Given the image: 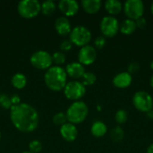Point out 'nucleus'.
Instances as JSON below:
<instances>
[{"label":"nucleus","mask_w":153,"mask_h":153,"mask_svg":"<svg viewBox=\"0 0 153 153\" xmlns=\"http://www.w3.org/2000/svg\"><path fill=\"white\" fill-rule=\"evenodd\" d=\"M10 119L14 127L22 133L35 131L39 124V115L31 105L22 102L10 109Z\"/></svg>","instance_id":"f257e3e1"},{"label":"nucleus","mask_w":153,"mask_h":153,"mask_svg":"<svg viewBox=\"0 0 153 153\" xmlns=\"http://www.w3.org/2000/svg\"><path fill=\"white\" fill-rule=\"evenodd\" d=\"M44 81L48 88L51 91H59L64 90L67 83V74L65 69L59 65H52L46 71Z\"/></svg>","instance_id":"f03ea898"},{"label":"nucleus","mask_w":153,"mask_h":153,"mask_svg":"<svg viewBox=\"0 0 153 153\" xmlns=\"http://www.w3.org/2000/svg\"><path fill=\"white\" fill-rule=\"evenodd\" d=\"M88 114L89 108L87 104L82 100L74 101L65 112L67 121L74 125L82 123L87 118Z\"/></svg>","instance_id":"7ed1b4c3"},{"label":"nucleus","mask_w":153,"mask_h":153,"mask_svg":"<svg viewBox=\"0 0 153 153\" xmlns=\"http://www.w3.org/2000/svg\"><path fill=\"white\" fill-rule=\"evenodd\" d=\"M69 39L75 46L82 48L86 45H89L91 39V32L87 27L78 25L72 29L69 34Z\"/></svg>","instance_id":"20e7f679"},{"label":"nucleus","mask_w":153,"mask_h":153,"mask_svg":"<svg viewBox=\"0 0 153 153\" xmlns=\"http://www.w3.org/2000/svg\"><path fill=\"white\" fill-rule=\"evenodd\" d=\"M132 101L134 108L141 112L148 113L153 108V98L145 91H136L133 96Z\"/></svg>","instance_id":"39448f33"},{"label":"nucleus","mask_w":153,"mask_h":153,"mask_svg":"<svg viewBox=\"0 0 153 153\" xmlns=\"http://www.w3.org/2000/svg\"><path fill=\"white\" fill-rule=\"evenodd\" d=\"M18 13L24 18H33L41 10V4L39 0H22L17 5Z\"/></svg>","instance_id":"423d86ee"},{"label":"nucleus","mask_w":153,"mask_h":153,"mask_svg":"<svg viewBox=\"0 0 153 153\" xmlns=\"http://www.w3.org/2000/svg\"><path fill=\"white\" fill-rule=\"evenodd\" d=\"M65 96L71 100L77 101L82 99L86 93V87L79 81H71L66 83L64 88Z\"/></svg>","instance_id":"0eeeda50"},{"label":"nucleus","mask_w":153,"mask_h":153,"mask_svg":"<svg viewBox=\"0 0 153 153\" xmlns=\"http://www.w3.org/2000/svg\"><path fill=\"white\" fill-rule=\"evenodd\" d=\"M30 62L37 69L48 70L53 64L52 55L46 50H38L30 56Z\"/></svg>","instance_id":"6e6552de"},{"label":"nucleus","mask_w":153,"mask_h":153,"mask_svg":"<svg viewBox=\"0 0 153 153\" xmlns=\"http://www.w3.org/2000/svg\"><path fill=\"white\" fill-rule=\"evenodd\" d=\"M123 9L128 19L136 21L144 13V4L142 0H127L123 5Z\"/></svg>","instance_id":"1a4fd4ad"},{"label":"nucleus","mask_w":153,"mask_h":153,"mask_svg":"<svg viewBox=\"0 0 153 153\" xmlns=\"http://www.w3.org/2000/svg\"><path fill=\"white\" fill-rule=\"evenodd\" d=\"M119 25L120 23L115 16H104L100 22V30L102 36L105 38H112L116 36L119 31Z\"/></svg>","instance_id":"9d476101"},{"label":"nucleus","mask_w":153,"mask_h":153,"mask_svg":"<svg viewBox=\"0 0 153 153\" xmlns=\"http://www.w3.org/2000/svg\"><path fill=\"white\" fill-rule=\"evenodd\" d=\"M97 58V50L91 45L82 47L78 53V60L82 65H89L95 62Z\"/></svg>","instance_id":"9b49d317"},{"label":"nucleus","mask_w":153,"mask_h":153,"mask_svg":"<svg viewBox=\"0 0 153 153\" xmlns=\"http://www.w3.org/2000/svg\"><path fill=\"white\" fill-rule=\"evenodd\" d=\"M58 8L66 16H73L79 11V4L76 0H60Z\"/></svg>","instance_id":"f8f14e48"},{"label":"nucleus","mask_w":153,"mask_h":153,"mask_svg":"<svg viewBox=\"0 0 153 153\" xmlns=\"http://www.w3.org/2000/svg\"><path fill=\"white\" fill-rule=\"evenodd\" d=\"M60 134L66 142H74L78 136V130L75 125L68 122L60 127Z\"/></svg>","instance_id":"ddd939ff"},{"label":"nucleus","mask_w":153,"mask_h":153,"mask_svg":"<svg viewBox=\"0 0 153 153\" xmlns=\"http://www.w3.org/2000/svg\"><path fill=\"white\" fill-rule=\"evenodd\" d=\"M133 82V76L128 72H122L115 75L113 78V84L119 89H125L131 85Z\"/></svg>","instance_id":"4468645a"},{"label":"nucleus","mask_w":153,"mask_h":153,"mask_svg":"<svg viewBox=\"0 0 153 153\" xmlns=\"http://www.w3.org/2000/svg\"><path fill=\"white\" fill-rule=\"evenodd\" d=\"M65 72H66L67 75H69L70 77H72L74 79H79V78L82 77V75L84 74V73L86 71H85L84 65H82L81 63L72 62L66 65Z\"/></svg>","instance_id":"2eb2a0df"},{"label":"nucleus","mask_w":153,"mask_h":153,"mask_svg":"<svg viewBox=\"0 0 153 153\" xmlns=\"http://www.w3.org/2000/svg\"><path fill=\"white\" fill-rule=\"evenodd\" d=\"M55 29L57 31V33L62 36L70 34V32L72 30L71 23L65 16H60L56 20Z\"/></svg>","instance_id":"dca6fc26"},{"label":"nucleus","mask_w":153,"mask_h":153,"mask_svg":"<svg viewBox=\"0 0 153 153\" xmlns=\"http://www.w3.org/2000/svg\"><path fill=\"white\" fill-rule=\"evenodd\" d=\"M82 5L86 13L92 14L100 11L102 5V2L100 0H82Z\"/></svg>","instance_id":"f3484780"},{"label":"nucleus","mask_w":153,"mask_h":153,"mask_svg":"<svg viewBox=\"0 0 153 153\" xmlns=\"http://www.w3.org/2000/svg\"><path fill=\"white\" fill-rule=\"evenodd\" d=\"M108 132V127L106 126V124H104L102 121L97 120L95 121L91 127V133L94 137L97 138H100L102 136H104Z\"/></svg>","instance_id":"a211bd4d"},{"label":"nucleus","mask_w":153,"mask_h":153,"mask_svg":"<svg viewBox=\"0 0 153 153\" xmlns=\"http://www.w3.org/2000/svg\"><path fill=\"white\" fill-rule=\"evenodd\" d=\"M105 8L107 12L113 16L115 14H118L122 11L123 4L118 0H107L105 2Z\"/></svg>","instance_id":"6ab92c4d"},{"label":"nucleus","mask_w":153,"mask_h":153,"mask_svg":"<svg viewBox=\"0 0 153 153\" xmlns=\"http://www.w3.org/2000/svg\"><path fill=\"white\" fill-rule=\"evenodd\" d=\"M137 29L135 21L131 20V19H125L119 25V30L126 35H130L135 31Z\"/></svg>","instance_id":"aec40b11"},{"label":"nucleus","mask_w":153,"mask_h":153,"mask_svg":"<svg viewBox=\"0 0 153 153\" xmlns=\"http://www.w3.org/2000/svg\"><path fill=\"white\" fill-rule=\"evenodd\" d=\"M11 82H12V85L15 89L22 90L27 84V78H26V76L23 74L16 73V74H14L13 75V77L11 79Z\"/></svg>","instance_id":"412c9836"},{"label":"nucleus","mask_w":153,"mask_h":153,"mask_svg":"<svg viewBox=\"0 0 153 153\" xmlns=\"http://www.w3.org/2000/svg\"><path fill=\"white\" fill-rule=\"evenodd\" d=\"M56 9V4L53 0H46L41 3V10L45 15H51Z\"/></svg>","instance_id":"4be33fe9"},{"label":"nucleus","mask_w":153,"mask_h":153,"mask_svg":"<svg viewBox=\"0 0 153 153\" xmlns=\"http://www.w3.org/2000/svg\"><path fill=\"white\" fill-rule=\"evenodd\" d=\"M124 137H125V131L119 126H115L110 132V138L114 143L121 142L124 139Z\"/></svg>","instance_id":"5701e85b"},{"label":"nucleus","mask_w":153,"mask_h":153,"mask_svg":"<svg viewBox=\"0 0 153 153\" xmlns=\"http://www.w3.org/2000/svg\"><path fill=\"white\" fill-rule=\"evenodd\" d=\"M96 81H97V76L92 72H85L82 77V83L84 86L92 85L96 82Z\"/></svg>","instance_id":"b1692460"},{"label":"nucleus","mask_w":153,"mask_h":153,"mask_svg":"<svg viewBox=\"0 0 153 153\" xmlns=\"http://www.w3.org/2000/svg\"><path fill=\"white\" fill-rule=\"evenodd\" d=\"M52 121L56 126H63L65 123H67V118H66V115L64 112H57L56 113L53 117H52Z\"/></svg>","instance_id":"393cba45"},{"label":"nucleus","mask_w":153,"mask_h":153,"mask_svg":"<svg viewBox=\"0 0 153 153\" xmlns=\"http://www.w3.org/2000/svg\"><path fill=\"white\" fill-rule=\"evenodd\" d=\"M128 114L125 109H119L116 112L115 115V120L118 125H123L127 121Z\"/></svg>","instance_id":"a878e982"},{"label":"nucleus","mask_w":153,"mask_h":153,"mask_svg":"<svg viewBox=\"0 0 153 153\" xmlns=\"http://www.w3.org/2000/svg\"><path fill=\"white\" fill-rule=\"evenodd\" d=\"M52 61L56 65H61L65 62V55L63 51H56L52 55Z\"/></svg>","instance_id":"bb28decb"},{"label":"nucleus","mask_w":153,"mask_h":153,"mask_svg":"<svg viewBox=\"0 0 153 153\" xmlns=\"http://www.w3.org/2000/svg\"><path fill=\"white\" fill-rule=\"evenodd\" d=\"M0 106L4 109H11L13 105L11 102V99L8 95L4 93L0 94Z\"/></svg>","instance_id":"cd10ccee"},{"label":"nucleus","mask_w":153,"mask_h":153,"mask_svg":"<svg viewBox=\"0 0 153 153\" xmlns=\"http://www.w3.org/2000/svg\"><path fill=\"white\" fill-rule=\"evenodd\" d=\"M29 149L31 153H39L42 150V143L39 140H33L29 143Z\"/></svg>","instance_id":"c85d7f7f"},{"label":"nucleus","mask_w":153,"mask_h":153,"mask_svg":"<svg viewBox=\"0 0 153 153\" xmlns=\"http://www.w3.org/2000/svg\"><path fill=\"white\" fill-rule=\"evenodd\" d=\"M73 43L71 42V40L68 39H65L64 40H62V42L60 43V49L62 51H69L72 48Z\"/></svg>","instance_id":"c756f323"},{"label":"nucleus","mask_w":153,"mask_h":153,"mask_svg":"<svg viewBox=\"0 0 153 153\" xmlns=\"http://www.w3.org/2000/svg\"><path fill=\"white\" fill-rule=\"evenodd\" d=\"M94 45L97 48H102L106 45V38L104 36H99L94 40Z\"/></svg>","instance_id":"7c9ffc66"},{"label":"nucleus","mask_w":153,"mask_h":153,"mask_svg":"<svg viewBox=\"0 0 153 153\" xmlns=\"http://www.w3.org/2000/svg\"><path fill=\"white\" fill-rule=\"evenodd\" d=\"M139 69H140V65H139V64L137 62H132V63H130L129 65H128V68H127L128 73L131 74H134V73H136Z\"/></svg>","instance_id":"2f4dec72"},{"label":"nucleus","mask_w":153,"mask_h":153,"mask_svg":"<svg viewBox=\"0 0 153 153\" xmlns=\"http://www.w3.org/2000/svg\"><path fill=\"white\" fill-rule=\"evenodd\" d=\"M135 23H136L137 28L143 29V28L146 26V24H147V21H146V19L143 16V17H141V18L137 19V20L135 21Z\"/></svg>","instance_id":"473e14b6"},{"label":"nucleus","mask_w":153,"mask_h":153,"mask_svg":"<svg viewBox=\"0 0 153 153\" xmlns=\"http://www.w3.org/2000/svg\"><path fill=\"white\" fill-rule=\"evenodd\" d=\"M10 99H11V102H12V105L13 106H16V105H19V104H21L22 102H21V97L18 95V94H13V95H12L11 97H10ZM12 106V107H13Z\"/></svg>","instance_id":"72a5a7b5"},{"label":"nucleus","mask_w":153,"mask_h":153,"mask_svg":"<svg viewBox=\"0 0 153 153\" xmlns=\"http://www.w3.org/2000/svg\"><path fill=\"white\" fill-rule=\"evenodd\" d=\"M146 153H153V143H152L151 145H149V147L147 148Z\"/></svg>","instance_id":"f704fd0d"},{"label":"nucleus","mask_w":153,"mask_h":153,"mask_svg":"<svg viewBox=\"0 0 153 153\" xmlns=\"http://www.w3.org/2000/svg\"><path fill=\"white\" fill-rule=\"evenodd\" d=\"M147 117H150V118H152V119H153V108L150 111V112L147 113Z\"/></svg>","instance_id":"c9c22d12"},{"label":"nucleus","mask_w":153,"mask_h":153,"mask_svg":"<svg viewBox=\"0 0 153 153\" xmlns=\"http://www.w3.org/2000/svg\"><path fill=\"white\" fill-rule=\"evenodd\" d=\"M150 83H151V86L153 88V74L152 75V77H151V80H150Z\"/></svg>","instance_id":"e433bc0d"},{"label":"nucleus","mask_w":153,"mask_h":153,"mask_svg":"<svg viewBox=\"0 0 153 153\" xmlns=\"http://www.w3.org/2000/svg\"><path fill=\"white\" fill-rule=\"evenodd\" d=\"M151 11H152V13L153 14V2L152 3V4H151Z\"/></svg>","instance_id":"4c0bfd02"},{"label":"nucleus","mask_w":153,"mask_h":153,"mask_svg":"<svg viewBox=\"0 0 153 153\" xmlns=\"http://www.w3.org/2000/svg\"><path fill=\"white\" fill-rule=\"evenodd\" d=\"M151 68L153 70V60L151 62Z\"/></svg>","instance_id":"58836bf2"},{"label":"nucleus","mask_w":153,"mask_h":153,"mask_svg":"<svg viewBox=\"0 0 153 153\" xmlns=\"http://www.w3.org/2000/svg\"><path fill=\"white\" fill-rule=\"evenodd\" d=\"M22 153H31V152H30L29 151V152H22Z\"/></svg>","instance_id":"ea45409f"},{"label":"nucleus","mask_w":153,"mask_h":153,"mask_svg":"<svg viewBox=\"0 0 153 153\" xmlns=\"http://www.w3.org/2000/svg\"><path fill=\"white\" fill-rule=\"evenodd\" d=\"M0 140H1V132H0Z\"/></svg>","instance_id":"a19ab883"}]
</instances>
